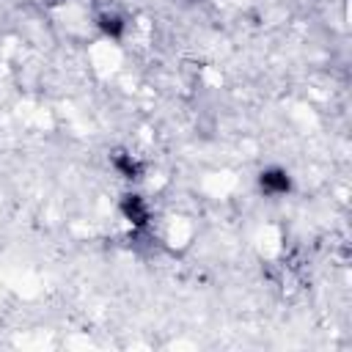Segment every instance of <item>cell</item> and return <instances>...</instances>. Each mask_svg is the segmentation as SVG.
I'll return each instance as SVG.
<instances>
[{
	"label": "cell",
	"instance_id": "277c9868",
	"mask_svg": "<svg viewBox=\"0 0 352 352\" xmlns=\"http://www.w3.org/2000/svg\"><path fill=\"white\" fill-rule=\"evenodd\" d=\"M94 25H96V30L104 36V38H110V41H121L124 36H126V16L124 14H118V11H113V8H107V11H99L96 16H94Z\"/></svg>",
	"mask_w": 352,
	"mask_h": 352
},
{
	"label": "cell",
	"instance_id": "7a4b0ae2",
	"mask_svg": "<svg viewBox=\"0 0 352 352\" xmlns=\"http://www.w3.org/2000/svg\"><path fill=\"white\" fill-rule=\"evenodd\" d=\"M256 187L267 198H286L294 190V176L283 165H264L256 173Z\"/></svg>",
	"mask_w": 352,
	"mask_h": 352
},
{
	"label": "cell",
	"instance_id": "3957f363",
	"mask_svg": "<svg viewBox=\"0 0 352 352\" xmlns=\"http://www.w3.org/2000/svg\"><path fill=\"white\" fill-rule=\"evenodd\" d=\"M107 162H110L113 173H116L118 179L129 182V184H138V182L146 176V165H143V160H140L138 154H132L129 148H113L110 157H107Z\"/></svg>",
	"mask_w": 352,
	"mask_h": 352
},
{
	"label": "cell",
	"instance_id": "6da1fadb",
	"mask_svg": "<svg viewBox=\"0 0 352 352\" xmlns=\"http://www.w3.org/2000/svg\"><path fill=\"white\" fill-rule=\"evenodd\" d=\"M118 214L135 231H148L151 228V220H154V212H151L148 198L143 192H138V190H124L118 195Z\"/></svg>",
	"mask_w": 352,
	"mask_h": 352
}]
</instances>
